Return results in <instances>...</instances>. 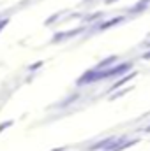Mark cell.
Masks as SVG:
<instances>
[{
  "label": "cell",
  "instance_id": "cell-1",
  "mask_svg": "<svg viewBox=\"0 0 150 151\" xmlns=\"http://www.w3.org/2000/svg\"><path fill=\"white\" fill-rule=\"evenodd\" d=\"M145 58H150V53H149V55H145Z\"/></svg>",
  "mask_w": 150,
  "mask_h": 151
}]
</instances>
